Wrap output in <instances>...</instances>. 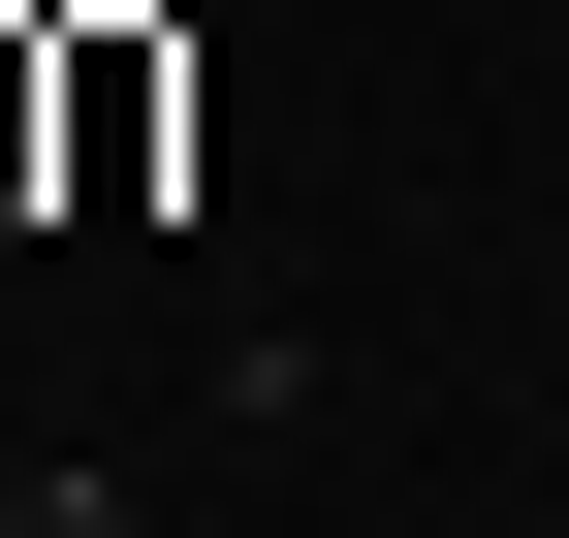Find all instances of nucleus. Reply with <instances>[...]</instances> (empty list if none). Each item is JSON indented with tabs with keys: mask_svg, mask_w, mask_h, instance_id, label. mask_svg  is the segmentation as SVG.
<instances>
[{
	"mask_svg": "<svg viewBox=\"0 0 569 538\" xmlns=\"http://www.w3.org/2000/svg\"><path fill=\"white\" fill-rule=\"evenodd\" d=\"M159 159H190V0H96V32H63V190H32V222H159Z\"/></svg>",
	"mask_w": 569,
	"mask_h": 538,
	"instance_id": "obj_1",
	"label": "nucleus"
},
{
	"mask_svg": "<svg viewBox=\"0 0 569 538\" xmlns=\"http://www.w3.org/2000/svg\"><path fill=\"white\" fill-rule=\"evenodd\" d=\"M0 538H127V507H96V476H0Z\"/></svg>",
	"mask_w": 569,
	"mask_h": 538,
	"instance_id": "obj_2",
	"label": "nucleus"
}]
</instances>
